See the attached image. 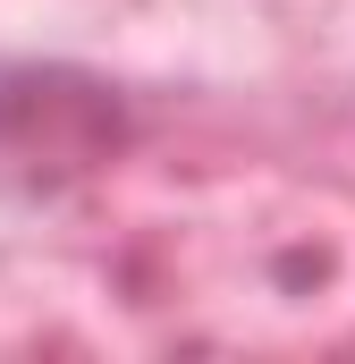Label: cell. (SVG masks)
Masks as SVG:
<instances>
[]
</instances>
